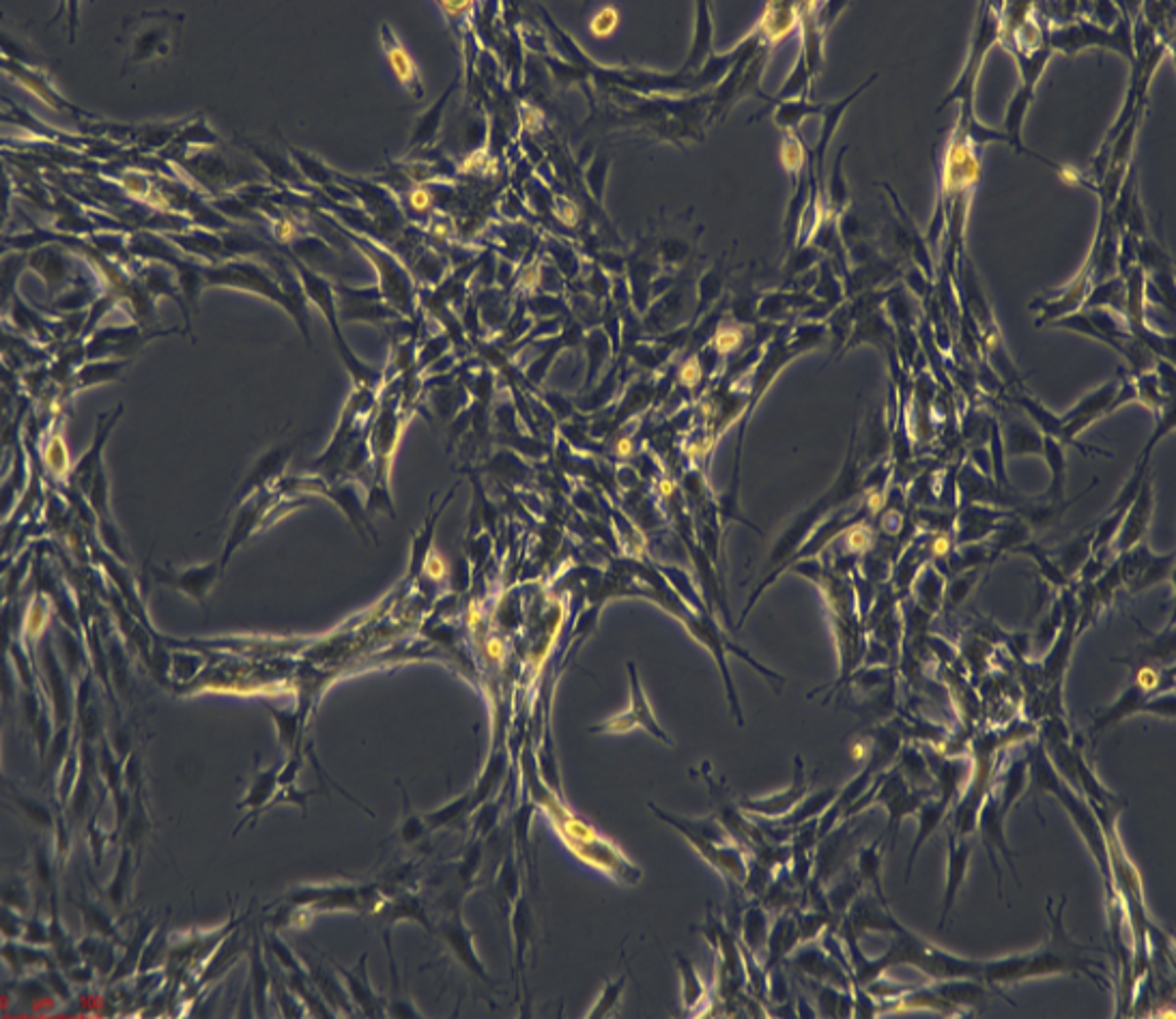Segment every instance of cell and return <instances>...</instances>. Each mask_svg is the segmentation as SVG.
<instances>
[{
    "label": "cell",
    "mask_w": 1176,
    "mask_h": 1019,
    "mask_svg": "<svg viewBox=\"0 0 1176 1019\" xmlns=\"http://www.w3.org/2000/svg\"><path fill=\"white\" fill-rule=\"evenodd\" d=\"M623 983H626V976H622L620 981H615V983H609V985H607L605 990H602L600 998H598V1002L594 1005V1008H592V1011L587 1013V1017H605V1015H609L611 1008H615L617 1000H620V993H622V990H623Z\"/></svg>",
    "instance_id": "1f68e13d"
},
{
    "label": "cell",
    "mask_w": 1176,
    "mask_h": 1019,
    "mask_svg": "<svg viewBox=\"0 0 1176 1019\" xmlns=\"http://www.w3.org/2000/svg\"><path fill=\"white\" fill-rule=\"evenodd\" d=\"M1172 560H1174L1172 553H1168V555H1164V557H1155V555L1150 557V561L1147 566H1144V570L1140 572V575L1135 576L1132 583H1129V590L1138 592V590H1144V587L1155 585V583H1159V581L1170 579V575H1172Z\"/></svg>",
    "instance_id": "484cf974"
},
{
    "label": "cell",
    "mask_w": 1176,
    "mask_h": 1019,
    "mask_svg": "<svg viewBox=\"0 0 1176 1019\" xmlns=\"http://www.w3.org/2000/svg\"><path fill=\"white\" fill-rule=\"evenodd\" d=\"M1026 768H1028V764L1017 759V762L1013 764L1011 768H1008V772L1005 774V780H1002V803H1000V813L1002 815H1005L1008 811V807H1011L1013 800L1020 796L1023 779H1026Z\"/></svg>",
    "instance_id": "83f0119b"
},
{
    "label": "cell",
    "mask_w": 1176,
    "mask_h": 1019,
    "mask_svg": "<svg viewBox=\"0 0 1176 1019\" xmlns=\"http://www.w3.org/2000/svg\"><path fill=\"white\" fill-rule=\"evenodd\" d=\"M381 45L389 69H392L394 78L398 80V84L403 86L407 93H412L413 99H422L424 86L419 82V74L418 67H415L412 54L407 52V48L398 42L396 35H394L388 27H381Z\"/></svg>",
    "instance_id": "8fae6325"
},
{
    "label": "cell",
    "mask_w": 1176,
    "mask_h": 1019,
    "mask_svg": "<svg viewBox=\"0 0 1176 1019\" xmlns=\"http://www.w3.org/2000/svg\"><path fill=\"white\" fill-rule=\"evenodd\" d=\"M278 783V768L270 770V772H263L261 777L256 779V783L252 785L250 794H247L246 804L247 807H261L267 798H270L273 789H276Z\"/></svg>",
    "instance_id": "4dcf8cb0"
},
{
    "label": "cell",
    "mask_w": 1176,
    "mask_h": 1019,
    "mask_svg": "<svg viewBox=\"0 0 1176 1019\" xmlns=\"http://www.w3.org/2000/svg\"><path fill=\"white\" fill-rule=\"evenodd\" d=\"M1046 45L1052 52L1058 50L1062 54H1078L1086 48L1109 50V52H1117L1120 57L1127 59L1132 67L1135 63L1133 27L1132 18L1125 12V7L1114 28H1102L1097 24L1088 22L1086 18H1078L1069 24H1061V27H1047Z\"/></svg>",
    "instance_id": "7a4b0ae2"
},
{
    "label": "cell",
    "mask_w": 1176,
    "mask_h": 1019,
    "mask_svg": "<svg viewBox=\"0 0 1176 1019\" xmlns=\"http://www.w3.org/2000/svg\"><path fill=\"white\" fill-rule=\"evenodd\" d=\"M1153 508H1155V489H1153V478H1149L1142 482L1140 486V493L1135 495V499L1132 501L1127 512L1123 516V523H1120V529L1117 534V538L1112 542V551L1114 555H1120V553L1129 551L1132 546L1140 545L1147 534L1150 516H1153Z\"/></svg>",
    "instance_id": "8992f818"
},
{
    "label": "cell",
    "mask_w": 1176,
    "mask_h": 1019,
    "mask_svg": "<svg viewBox=\"0 0 1176 1019\" xmlns=\"http://www.w3.org/2000/svg\"><path fill=\"white\" fill-rule=\"evenodd\" d=\"M970 851H972V845L968 843L964 836H955V835L949 836V874H946L945 901H942L940 929H945L951 907H953V904H955L957 890H960L961 882H964L968 860H970Z\"/></svg>",
    "instance_id": "4fadbf2b"
},
{
    "label": "cell",
    "mask_w": 1176,
    "mask_h": 1019,
    "mask_svg": "<svg viewBox=\"0 0 1176 1019\" xmlns=\"http://www.w3.org/2000/svg\"><path fill=\"white\" fill-rule=\"evenodd\" d=\"M699 377H702V368H699V362H697V359H688V362L684 364L682 374H680L682 383L684 385H694L699 381Z\"/></svg>",
    "instance_id": "ee69618b"
},
{
    "label": "cell",
    "mask_w": 1176,
    "mask_h": 1019,
    "mask_svg": "<svg viewBox=\"0 0 1176 1019\" xmlns=\"http://www.w3.org/2000/svg\"><path fill=\"white\" fill-rule=\"evenodd\" d=\"M955 546H957L955 536H951L949 531L942 529V531H936V534L931 536L929 542L925 545V549H927V553H929V557H934V560H949Z\"/></svg>",
    "instance_id": "d590c367"
},
{
    "label": "cell",
    "mask_w": 1176,
    "mask_h": 1019,
    "mask_svg": "<svg viewBox=\"0 0 1176 1019\" xmlns=\"http://www.w3.org/2000/svg\"><path fill=\"white\" fill-rule=\"evenodd\" d=\"M620 24V13H617L615 7H605L600 9L590 22V33L594 35L596 39H607L611 37L613 30L617 28Z\"/></svg>",
    "instance_id": "d6a6232c"
},
{
    "label": "cell",
    "mask_w": 1176,
    "mask_h": 1019,
    "mask_svg": "<svg viewBox=\"0 0 1176 1019\" xmlns=\"http://www.w3.org/2000/svg\"><path fill=\"white\" fill-rule=\"evenodd\" d=\"M878 803H882L886 809H889L890 821H889V833L886 835H889L890 839H895L899 821L904 819L906 815L916 813V809L925 803V794L912 792V789L906 785L904 777H901L899 772H893L889 774V777L884 779V783L880 785Z\"/></svg>",
    "instance_id": "9c48e42d"
},
{
    "label": "cell",
    "mask_w": 1176,
    "mask_h": 1019,
    "mask_svg": "<svg viewBox=\"0 0 1176 1019\" xmlns=\"http://www.w3.org/2000/svg\"><path fill=\"white\" fill-rule=\"evenodd\" d=\"M824 106L826 104H819V101H811L809 93L789 101H780V104H777V110H774V123L780 129H798V125L807 116L822 114Z\"/></svg>",
    "instance_id": "7402d4cb"
},
{
    "label": "cell",
    "mask_w": 1176,
    "mask_h": 1019,
    "mask_svg": "<svg viewBox=\"0 0 1176 1019\" xmlns=\"http://www.w3.org/2000/svg\"><path fill=\"white\" fill-rule=\"evenodd\" d=\"M486 652H489V656L493 658V661H499V658L504 656V643H501L499 639H490L489 646H486Z\"/></svg>",
    "instance_id": "7dc6e473"
},
{
    "label": "cell",
    "mask_w": 1176,
    "mask_h": 1019,
    "mask_svg": "<svg viewBox=\"0 0 1176 1019\" xmlns=\"http://www.w3.org/2000/svg\"><path fill=\"white\" fill-rule=\"evenodd\" d=\"M1123 377H1125V374H1118L1117 379H1112V381H1108L1106 385H1102V388H1097L1094 392L1088 394V396H1084L1076 404V407L1069 411V413L1061 415V435H1058V441H1061L1062 445H1076V448L1082 450L1084 454H1106V456H1109L1108 452H1103V450L1084 448V445L1076 439H1078V435L1082 433L1084 428H1086V426H1091L1094 422V419H1099V418H1103V415L1112 413V411H1114V398H1117L1120 383H1123Z\"/></svg>",
    "instance_id": "277c9868"
},
{
    "label": "cell",
    "mask_w": 1176,
    "mask_h": 1019,
    "mask_svg": "<svg viewBox=\"0 0 1176 1019\" xmlns=\"http://www.w3.org/2000/svg\"><path fill=\"white\" fill-rule=\"evenodd\" d=\"M90 916H93V919H90V922H95V927H98V929H101V934H106V936H114L113 925H110V919L104 914V912H99L98 907H90Z\"/></svg>",
    "instance_id": "f6af8a7d"
},
{
    "label": "cell",
    "mask_w": 1176,
    "mask_h": 1019,
    "mask_svg": "<svg viewBox=\"0 0 1176 1019\" xmlns=\"http://www.w3.org/2000/svg\"><path fill=\"white\" fill-rule=\"evenodd\" d=\"M895 934L897 936L893 945H890L889 952L882 957V963H884V966H890V963H910V966H916L919 970L925 972V975L936 978L981 976L983 961H968V960H960V957H953L949 952L927 945V942L921 940V937L912 936L910 931H906L901 925L897 927Z\"/></svg>",
    "instance_id": "3957f363"
},
{
    "label": "cell",
    "mask_w": 1176,
    "mask_h": 1019,
    "mask_svg": "<svg viewBox=\"0 0 1176 1019\" xmlns=\"http://www.w3.org/2000/svg\"><path fill=\"white\" fill-rule=\"evenodd\" d=\"M985 800H987V803H985V807L981 809V818H978V826H981L983 841H985V848H987V851H990V858H992V863H993V869H996L998 886H1002V884H1000V871H998V863H996V854H993V848H998V850L1002 851V856H1005V858L1008 860V865H1011V869H1013V858H1011V851H1008L1007 843H1005V835H1002V826H1000V818H1002V813H1000V803H998V798H996V796H993V794H987V796H985Z\"/></svg>",
    "instance_id": "5bb4252c"
},
{
    "label": "cell",
    "mask_w": 1176,
    "mask_h": 1019,
    "mask_svg": "<svg viewBox=\"0 0 1176 1019\" xmlns=\"http://www.w3.org/2000/svg\"><path fill=\"white\" fill-rule=\"evenodd\" d=\"M740 340H742V333H740L736 327H723L721 332L714 336V349H717L718 353H732L740 347Z\"/></svg>",
    "instance_id": "f35d334b"
},
{
    "label": "cell",
    "mask_w": 1176,
    "mask_h": 1019,
    "mask_svg": "<svg viewBox=\"0 0 1176 1019\" xmlns=\"http://www.w3.org/2000/svg\"><path fill=\"white\" fill-rule=\"evenodd\" d=\"M843 553L845 555L858 557V555H866L874 546V529H871L869 523H865V519L854 521V523L845 527L843 531Z\"/></svg>",
    "instance_id": "d4e9b609"
},
{
    "label": "cell",
    "mask_w": 1176,
    "mask_h": 1019,
    "mask_svg": "<svg viewBox=\"0 0 1176 1019\" xmlns=\"http://www.w3.org/2000/svg\"><path fill=\"white\" fill-rule=\"evenodd\" d=\"M341 972L344 975V978H347L349 990H351V996L355 998V1002H357V1005L364 1008V1013H368V1015H377V1011H374V1008H377V1000H374V993L370 992L366 978L353 975V972L342 970V968H341Z\"/></svg>",
    "instance_id": "f1b7e54d"
},
{
    "label": "cell",
    "mask_w": 1176,
    "mask_h": 1019,
    "mask_svg": "<svg viewBox=\"0 0 1176 1019\" xmlns=\"http://www.w3.org/2000/svg\"><path fill=\"white\" fill-rule=\"evenodd\" d=\"M469 803H471V794H465L463 798L454 800V803H450L448 807L439 809L437 813L426 815L424 821L428 824V828H441V826L454 824L456 819L463 818L465 811H467V807H469Z\"/></svg>",
    "instance_id": "f546056e"
},
{
    "label": "cell",
    "mask_w": 1176,
    "mask_h": 1019,
    "mask_svg": "<svg viewBox=\"0 0 1176 1019\" xmlns=\"http://www.w3.org/2000/svg\"><path fill=\"white\" fill-rule=\"evenodd\" d=\"M1084 308L1109 310L1125 318V308H1127V286H1125V278L1114 276L1103 282L1093 284L1091 293H1088L1086 302H1084Z\"/></svg>",
    "instance_id": "e0dca14e"
},
{
    "label": "cell",
    "mask_w": 1176,
    "mask_h": 1019,
    "mask_svg": "<svg viewBox=\"0 0 1176 1019\" xmlns=\"http://www.w3.org/2000/svg\"><path fill=\"white\" fill-rule=\"evenodd\" d=\"M850 146H841V151L836 153L833 172L828 176V184L824 185V202H826V211L833 213L835 217H839L841 213L850 207V187H848V179L843 176V157L848 153Z\"/></svg>",
    "instance_id": "ffe728a7"
},
{
    "label": "cell",
    "mask_w": 1176,
    "mask_h": 1019,
    "mask_svg": "<svg viewBox=\"0 0 1176 1019\" xmlns=\"http://www.w3.org/2000/svg\"><path fill=\"white\" fill-rule=\"evenodd\" d=\"M1088 946H1079L1073 940H1069L1067 931L1062 927V905H1058L1056 914H1052V937L1041 951L1032 955L1007 957L1000 961H990L987 966V978L992 983H1015L1022 978L1052 975V972H1084L1099 983V976L1093 975L1091 968H1103L1102 963L1084 957V951Z\"/></svg>",
    "instance_id": "6da1fadb"
},
{
    "label": "cell",
    "mask_w": 1176,
    "mask_h": 1019,
    "mask_svg": "<svg viewBox=\"0 0 1176 1019\" xmlns=\"http://www.w3.org/2000/svg\"><path fill=\"white\" fill-rule=\"evenodd\" d=\"M949 803H951L949 798L940 796L937 800H934V798L925 800V803H922L919 807V833H916V841H914V845H912L910 856H907V874H906L907 880H910L912 865H914V858H916V851H919L921 845L925 843L927 836H929L937 828V824H940L942 818L946 815V811H949Z\"/></svg>",
    "instance_id": "d6986e66"
},
{
    "label": "cell",
    "mask_w": 1176,
    "mask_h": 1019,
    "mask_svg": "<svg viewBox=\"0 0 1176 1019\" xmlns=\"http://www.w3.org/2000/svg\"><path fill=\"white\" fill-rule=\"evenodd\" d=\"M678 963H680V970L684 975V1000H686V1007L691 1008V1007L697 1005L699 998L703 996V985H702V981L697 978V975H694L691 963H688L686 960H682L680 955H678Z\"/></svg>",
    "instance_id": "e575fe53"
},
{
    "label": "cell",
    "mask_w": 1176,
    "mask_h": 1019,
    "mask_svg": "<svg viewBox=\"0 0 1176 1019\" xmlns=\"http://www.w3.org/2000/svg\"><path fill=\"white\" fill-rule=\"evenodd\" d=\"M448 940H450V945H452L454 949H456V952H459V955H460V960H463L465 963H467V966L471 968V970L480 972V976H482V978H489V976L484 975L482 966H480V963L475 961L474 952L469 951V940H467V934H465L463 927H452V929H448Z\"/></svg>",
    "instance_id": "836d02e7"
},
{
    "label": "cell",
    "mask_w": 1176,
    "mask_h": 1019,
    "mask_svg": "<svg viewBox=\"0 0 1176 1019\" xmlns=\"http://www.w3.org/2000/svg\"><path fill=\"white\" fill-rule=\"evenodd\" d=\"M1091 542H1093V531L1091 534L1078 536L1076 540L1067 542V545L1058 551L1056 568L1061 570L1064 579L1082 570V566L1086 564V560L1091 557Z\"/></svg>",
    "instance_id": "cb8c5ba5"
},
{
    "label": "cell",
    "mask_w": 1176,
    "mask_h": 1019,
    "mask_svg": "<svg viewBox=\"0 0 1176 1019\" xmlns=\"http://www.w3.org/2000/svg\"><path fill=\"white\" fill-rule=\"evenodd\" d=\"M422 821H424V819H419V818L407 819V824L403 826V836H404V841H415V839H419V835H422Z\"/></svg>",
    "instance_id": "bcb514c9"
},
{
    "label": "cell",
    "mask_w": 1176,
    "mask_h": 1019,
    "mask_svg": "<svg viewBox=\"0 0 1176 1019\" xmlns=\"http://www.w3.org/2000/svg\"><path fill=\"white\" fill-rule=\"evenodd\" d=\"M798 4L792 3H772L768 4V12H765L762 24H759V33H762L764 45L765 48H772L774 43L783 42L789 33L796 28V24H800L798 18Z\"/></svg>",
    "instance_id": "9a60e30c"
},
{
    "label": "cell",
    "mask_w": 1176,
    "mask_h": 1019,
    "mask_svg": "<svg viewBox=\"0 0 1176 1019\" xmlns=\"http://www.w3.org/2000/svg\"><path fill=\"white\" fill-rule=\"evenodd\" d=\"M413 205L418 207V209H422V207L428 205V196H426L424 192H415V194H413Z\"/></svg>",
    "instance_id": "c3c4849f"
},
{
    "label": "cell",
    "mask_w": 1176,
    "mask_h": 1019,
    "mask_svg": "<svg viewBox=\"0 0 1176 1019\" xmlns=\"http://www.w3.org/2000/svg\"><path fill=\"white\" fill-rule=\"evenodd\" d=\"M1043 459H1046L1049 469V484L1043 499L1046 501H1062L1064 486H1067V459H1064V445L1058 439L1046 437L1043 435Z\"/></svg>",
    "instance_id": "2e32d148"
},
{
    "label": "cell",
    "mask_w": 1176,
    "mask_h": 1019,
    "mask_svg": "<svg viewBox=\"0 0 1176 1019\" xmlns=\"http://www.w3.org/2000/svg\"><path fill=\"white\" fill-rule=\"evenodd\" d=\"M424 572L430 576V579H441L445 575V561L441 560L439 553L430 551L424 560Z\"/></svg>",
    "instance_id": "b9f144b4"
},
{
    "label": "cell",
    "mask_w": 1176,
    "mask_h": 1019,
    "mask_svg": "<svg viewBox=\"0 0 1176 1019\" xmlns=\"http://www.w3.org/2000/svg\"><path fill=\"white\" fill-rule=\"evenodd\" d=\"M1035 90H1037V84H1032V82H1022L1020 84V89L1015 90V95H1013L1011 101H1008L1007 114H1005V119H1002V125L998 129L1005 134L1007 146H1011V149L1015 151L1017 155L1037 157V160L1046 161L1047 166H1054V169H1056V164H1054V161L1046 160V157L1035 153V151H1031L1026 145H1023V123H1026V114H1028V110H1031L1032 101H1035Z\"/></svg>",
    "instance_id": "52a82bcc"
},
{
    "label": "cell",
    "mask_w": 1176,
    "mask_h": 1019,
    "mask_svg": "<svg viewBox=\"0 0 1176 1019\" xmlns=\"http://www.w3.org/2000/svg\"><path fill=\"white\" fill-rule=\"evenodd\" d=\"M628 673H631V688H632L631 712L622 714L620 718H613V721L600 725V727H594L592 732H615V733H620V732H626V729L635 727V725H641V727H646L654 738L662 740V742L669 744V738L665 736V732H662V729L656 725V721H654V714H652L650 706H647L646 694H643V688H641V682H639V678H637V669H635V665H632V662H628Z\"/></svg>",
    "instance_id": "30bf717a"
},
{
    "label": "cell",
    "mask_w": 1176,
    "mask_h": 1019,
    "mask_svg": "<svg viewBox=\"0 0 1176 1019\" xmlns=\"http://www.w3.org/2000/svg\"><path fill=\"white\" fill-rule=\"evenodd\" d=\"M18 804L24 809V813H27L33 821H37V824H42V826H52V815H50V811L45 809L43 804L35 803V800L24 798V796H22V798H18Z\"/></svg>",
    "instance_id": "ab89813d"
},
{
    "label": "cell",
    "mask_w": 1176,
    "mask_h": 1019,
    "mask_svg": "<svg viewBox=\"0 0 1176 1019\" xmlns=\"http://www.w3.org/2000/svg\"><path fill=\"white\" fill-rule=\"evenodd\" d=\"M945 596V576L934 566H927L914 581V600L925 613H934Z\"/></svg>",
    "instance_id": "603a6c76"
},
{
    "label": "cell",
    "mask_w": 1176,
    "mask_h": 1019,
    "mask_svg": "<svg viewBox=\"0 0 1176 1019\" xmlns=\"http://www.w3.org/2000/svg\"><path fill=\"white\" fill-rule=\"evenodd\" d=\"M796 765H798V770H796V780L788 792L780 796H772V798L765 800H755L753 804H749V809L757 811V813L764 815H780L785 813V811L792 809L794 804H798L800 800L804 798V792H807V780H804V770L800 759H796Z\"/></svg>",
    "instance_id": "44dd1931"
},
{
    "label": "cell",
    "mask_w": 1176,
    "mask_h": 1019,
    "mask_svg": "<svg viewBox=\"0 0 1176 1019\" xmlns=\"http://www.w3.org/2000/svg\"><path fill=\"white\" fill-rule=\"evenodd\" d=\"M252 972H255V993H256V1005L258 1008L263 1007V996H265V987H267V970L263 968L261 957H258V949L252 952Z\"/></svg>",
    "instance_id": "60d3db41"
},
{
    "label": "cell",
    "mask_w": 1176,
    "mask_h": 1019,
    "mask_svg": "<svg viewBox=\"0 0 1176 1019\" xmlns=\"http://www.w3.org/2000/svg\"><path fill=\"white\" fill-rule=\"evenodd\" d=\"M878 845H880V841H875V843L871 845V848L863 850V854H860V875H863L865 884H871V886H874V890L878 892L882 905L889 907V904H886L884 892H882V884H880V854H878Z\"/></svg>",
    "instance_id": "4316f807"
},
{
    "label": "cell",
    "mask_w": 1176,
    "mask_h": 1019,
    "mask_svg": "<svg viewBox=\"0 0 1176 1019\" xmlns=\"http://www.w3.org/2000/svg\"><path fill=\"white\" fill-rule=\"evenodd\" d=\"M153 572H155L157 581L166 583V585L176 587V590H184L185 594L196 596L199 600L205 598L207 587L211 585L213 579H216V566L192 568V570L181 572V575H172V572L160 570V568H155Z\"/></svg>",
    "instance_id": "ac0fdd59"
},
{
    "label": "cell",
    "mask_w": 1176,
    "mask_h": 1019,
    "mask_svg": "<svg viewBox=\"0 0 1176 1019\" xmlns=\"http://www.w3.org/2000/svg\"><path fill=\"white\" fill-rule=\"evenodd\" d=\"M1091 288H1093V256H1088L1086 265L1082 267V271L1078 273L1076 280L1069 284V286H1064L1062 291L1054 293V295L1039 297L1032 302L1031 308L1039 317L1037 325H1046V323L1058 321V318L1067 317V314L1082 310Z\"/></svg>",
    "instance_id": "5b68a950"
},
{
    "label": "cell",
    "mask_w": 1176,
    "mask_h": 1019,
    "mask_svg": "<svg viewBox=\"0 0 1176 1019\" xmlns=\"http://www.w3.org/2000/svg\"><path fill=\"white\" fill-rule=\"evenodd\" d=\"M271 949L276 951V955H280V957H278V960H280V963H284V966H286V968H291V970L299 972V975H303V972L299 970V963H297L295 957H293V952L288 951L286 946H284L280 940H271Z\"/></svg>",
    "instance_id": "7bdbcfd3"
},
{
    "label": "cell",
    "mask_w": 1176,
    "mask_h": 1019,
    "mask_svg": "<svg viewBox=\"0 0 1176 1019\" xmlns=\"http://www.w3.org/2000/svg\"><path fill=\"white\" fill-rule=\"evenodd\" d=\"M1000 435L1007 459H1015L1022 454H1043V433L1028 418L1022 419L1017 415H1008L1005 428L1000 426Z\"/></svg>",
    "instance_id": "7c38bea8"
},
{
    "label": "cell",
    "mask_w": 1176,
    "mask_h": 1019,
    "mask_svg": "<svg viewBox=\"0 0 1176 1019\" xmlns=\"http://www.w3.org/2000/svg\"><path fill=\"white\" fill-rule=\"evenodd\" d=\"M975 579H976V572H970V575H961V576H957V579H953L951 585H949V592H946V607L955 609V607L960 605V602L968 596V592H970V587H972V583H975Z\"/></svg>",
    "instance_id": "8d00e7d4"
},
{
    "label": "cell",
    "mask_w": 1176,
    "mask_h": 1019,
    "mask_svg": "<svg viewBox=\"0 0 1176 1019\" xmlns=\"http://www.w3.org/2000/svg\"><path fill=\"white\" fill-rule=\"evenodd\" d=\"M128 874H129V851H125L123 860H121L119 871H116V878L110 886V899H113L114 905L123 904V895H125V884H128Z\"/></svg>",
    "instance_id": "74e56055"
},
{
    "label": "cell",
    "mask_w": 1176,
    "mask_h": 1019,
    "mask_svg": "<svg viewBox=\"0 0 1176 1019\" xmlns=\"http://www.w3.org/2000/svg\"><path fill=\"white\" fill-rule=\"evenodd\" d=\"M1011 512H1005L993 506L983 504H964L955 521V542L960 545H976L983 538L993 534L998 523Z\"/></svg>",
    "instance_id": "ba28073f"
}]
</instances>
